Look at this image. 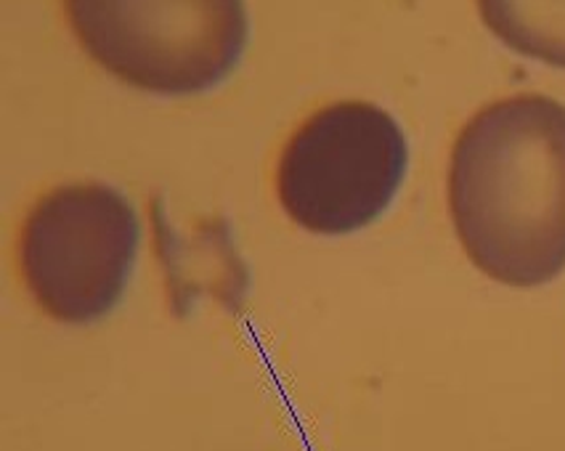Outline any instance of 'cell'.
I'll return each mask as SVG.
<instances>
[{"instance_id":"cell-6","label":"cell","mask_w":565,"mask_h":451,"mask_svg":"<svg viewBox=\"0 0 565 451\" xmlns=\"http://www.w3.org/2000/svg\"><path fill=\"white\" fill-rule=\"evenodd\" d=\"M481 19L502 43L565 69V3H481Z\"/></svg>"},{"instance_id":"cell-2","label":"cell","mask_w":565,"mask_h":451,"mask_svg":"<svg viewBox=\"0 0 565 451\" xmlns=\"http://www.w3.org/2000/svg\"><path fill=\"white\" fill-rule=\"evenodd\" d=\"M404 130L370 101L319 109L292 133L276 168V194L298 226L351 234L377 221L404 184Z\"/></svg>"},{"instance_id":"cell-4","label":"cell","mask_w":565,"mask_h":451,"mask_svg":"<svg viewBox=\"0 0 565 451\" xmlns=\"http://www.w3.org/2000/svg\"><path fill=\"white\" fill-rule=\"evenodd\" d=\"M138 239V215L117 189L58 186L24 221L19 239L22 277L51 319L90 324L120 303Z\"/></svg>"},{"instance_id":"cell-1","label":"cell","mask_w":565,"mask_h":451,"mask_svg":"<svg viewBox=\"0 0 565 451\" xmlns=\"http://www.w3.org/2000/svg\"><path fill=\"white\" fill-rule=\"evenodd\" d=\"M449 211L468 258L510 287L565 271V104L521 94L483 107L459 130Z\"/></svg>"},{"instance_id":"cell-3","label":"cell","mask_w":565,"mask_h":451,"mask_svg":"<svg viewBox=\"0 0 565 451\" xmlns=\"http://www.w3.org/2000/svg\"><path fill=\"white\" fill-rule=\"evenodd\" d=\"M64 14L104 69L149 94H202L236 67L247 45L245 6L234 0H70Z\"/></svg>"},{"instance_id":"cell-5","label":"cell","mask_w":565,"mask_h":451,"mask_svg":"<svg viewBox=\"0 0 565 451\" xmlns=\"http://www.w3.org/2000/svg\"><path fill=\"white\" fill-rule=\"evenodd\" d=\"M152 226L160 264L166 266L170 305L179 316L200 296H213L221 305L239 309L249 277L228 237V224L207 221L194 228L192 237H181L154 200Z\"/></svg>"}]
</instances>
